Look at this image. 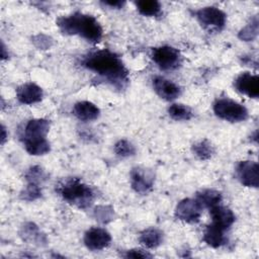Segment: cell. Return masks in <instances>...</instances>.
<instances>
[{"label":"cell","mask_w":259,"mask_h":259,"mask_svg":"<svg viewBox=\"0 0 259 259\" xmlns=\"http://www.w3.org/2000/svg\"><path fill=\"white\" fill-rule=\"evenodd\" d=\"M139 241L142 245L149 249L158 247L163 241V234L156 228H149L144 230L139 237Z\"/></svg>","instance_id":"19"},{"label":"cell","mask_w":259,"mask_h":259,"mask_svg":"<svg viewBox=\"0 0 259 259\" xmlns=\"http://www.w3.org/2000/svg\"><path fill=\"white\" fill-rule=\"evenodd\" d=\"M258 34V19L255 16L251 21L239 31V38L245 41H252Z\"/></svg>","instance_id":"25"},{"label":"cell","mask_w":259,"mask_h":259,"mask_svg":"<svg viewBox=\"0 0 259 259\" xmlns=\"http://www.w3.org/2000/svg\"><path fill=\"white\" fill-rule=\"evenodd\" d=\"M6 139H7L6 128H5V126H4V125H2V126H1V144H2V145L5 143Z\"/></svg>","instance_id":"32"},{"label":"cell","mask_w":259,"mask_h":259,"mask_svg":"<svg viewBox=\"0 0 259 259\" xmlns=\"http://www.w3.org/2000/svg\"><path fill=\"white\" fill-rule=\"evenodd\" d=\"M202 206L198 200L192 198H184L178 202L175 207L176 219L185 223H197L202 213Z\"/></svg>","instance_id":"7"},{"label":"cell","mask_w":259,"mask_h":259,"mask_svg":"<svg viewBox=\"0 0 259 259\" xmlns=\"http://www.w3.org/2000/svg\"><path fill=\"white\" fill-rule=\"evenodd\" d=\"M94 217L98 222L102 224H106L113 220L114 211L111 206L99 205L94 209Z\"/></svg>","instance_id":"28"},{"label":"cell","mask_w":259,"mask_h":259,"mask_svg":"<svg viewBox=\"0 0 259 259\" xmlns=\"http://www.w3.org/2000/svg\"><path fill=\"white\" fill-rule=\"evenodd\" d=\"M153 87L155 92L165 100H174L181 94V89L178 85L162 76H157L153 79Z\"/></svg>","instance_id":"12"},{"label":"cell","mask_w":259,"mask_h":259,"mask_svg":"<svg viewBox=\"0 0 259 259\" xmlns=\"http://www.w3.org/2000/svg\"><path fill=\"white\" fill-rule=\"evenodd\" d=\"M192 151L194 155L200 160H208L214 153V149L212 145L207 140H202L193 144Z\"/></svg>","instance_id":"24"},{"label":"cell","mask_w":259,"mask_h":259,"mask_svg":"<svg viewBox=\"0 0 259 259\" xmlns=\"http://www.w3.org/2000/svg\"><path fill=\"white\" fill-rule=\"evenodd\" d=\"M168 113L175 120H189L192 117L191 109L181 103H174L169 106Z\"/></svg>","instance_id":"23"},{"label":"cell","mask_w":259,"mask_h":259,"mask_svg":"<svg viewBox=\"0 0 259 259\" xmlns=\"http://www.w3.org/2000/svg\"><path fill=\"white\" fill-rule=\"evenodd\" d=\"M105 5L110 6L111 8H121L124 5V1L116 0V1H104L103 2Z\"/></svg>","instance_id":"31"},{"label":"cell","mask_w":259,"mask_h":259,"mask_svg":"<svg viewBox=\"0 0 259 259\" xmlns=\"http://www.w3.org/2000/svg\"><path fill=\"white\" fill-rule=\"evenodd\" d=\"M111 242L110 234L102 228H91L84 235L85 246L92 251L106 248Z\"/></svg>","instance_id":"10"},{"label":"cell","mask_w":259,"mask_h":259,"mask_svg":"<svg viewBox=\"0 0 259 259\" xmlns=\"http://www.w3.org/2000/svg\"><path fill=\"white\" fill-rule=\"evenodd\" d=\"M41 196V189L39 185L33 183H27L25 188L20 193V198L26 201H32Z\"/></svg>","instance_id":"29"},{"label":"cell","mask_w":259,"mask_h":259,"mask_svg":"<svg viewBox=\"0 0 259 259\" xmlns=\"http://www.w3.org/2000/svg\"><path fill=\"white\" fill-rule=\"evenodd\" d=\"M136 5L138 11L144 16H157L161 12V4L156 0H139Z\"/></svg>","instance_id":"22"},{"label":"cell","mask_w":259,"mask_h":259,"mask_svg":"<svg viewBox=\"0 0 259 259\" xmlns=\"http://www.w3.org/2000/svg\"><path fill=\"white\" fill-rule=\"evenodd\" d=\"M57 24L60 30L69 35H80L90 42H98L102 37V27L98 20L89 14L75 12L62 16Z\"/></svg>","instance_id":"2"},{"label":"cell","mask_w":259,"mask_h":259,"mask_svg":"<svg viewBox=\"0 0 259 259\" xmlns=\"http://www.w3.org/2000/svg\"><path fill=\"white\" fill-rule=\"evenodd\" d=\"M20 237L29 243L33 244H45L46 243V237L44 234H41L40 230L36 225L33 223H25L19 232Z\"/></svg>","instance_id":"18"},{"label":"cell","mask_w":259,"mask_h":259,"mask_svg":"<svg viewBox=\"0 0 259 259\" xmlns=\"http://www.w3.org/2000/svg\"><path fill=\"white\" fill-rule=\"evenodd\" d=\"M73 114L82 121H91L98 118L99 108L90 101H79L73 106Z\"/></svg>","instance_id":"16"},{"label":"cell","mask_w":259,"mask_h":259,"mask_svg":"<svg viewBox=\"0 0 259 259\" xmlns=\"http://www.w3.org/2000/svg\"><path fill=\"white\" fill-rule=\"evenodd\" d=\"M213 112L222 119L231 122H239L247 119L248 110L239 102L229 99L221 98L213 103Z\"/></svg>","instance_id":"4"},{"label":"cell","mask_w":259,"mask_h":259,"mask_svg":"<svg viewBox=\"0 0 259 259\" xmlns=\"http://www.w3.org/2000/svg\"><path fill=\"white\" fill-rule=\"evenodd\" d=\"M114 153L121 158H126L135 155L136 148L135 146L128 142L127 140H119L114 145Z\"/></svg>","instance_id":"27"},{"label":"cell","mask_w":259,"mask_h":259,"mask_svg":"<svg viewBox=\"0 0 259 259\" xmlns=\"http://www.w3.org/2000/svg\"><path fill=\"white\" fill-rule=\"evenodd\" d=\"M209 213L211 217V224L224 231H227L236 220L234 212L229 207L221 205V203L209 208Z\"/></svg>","instance_id":"14"},{"label":"cell","mask_w":259,"mask_h":259,"mask_svg":"<svg viewBox=\"0 0 259 259\" xmlns=\"http://www.w3.org/2000/svg\"><path fill=\"white\" fill-rule=\"evenodd\" d=\"M196 199L202 207L211 208L221 203L222 194L220 191L214 189H203L196 193Z\"/></svg>","instance_id":"21"},{"label":"cell","mask_w":259,"mask_h":259,"mask_svg":"<svg viewBox=\"0 0 259 259\" xmlns=\"http://www.w3.org/2000/svg\"><path fill=\"white\" fill-rule=\"evenodd\" d=\"M236 89L250 98H257L259 95V79L257 75L249 72L242 73L235 80Z\"/></svg>","instance_id":"11"},{"label":"cell","mask_w":259,"mask_h":259,"mask_svg":"<svg viewBox=\"0 0 259 259\" xmlns=\"http://www.w3.org/2000/svg\"><path fill=\"white\" fill-rule=\"evenodd\" d=\"M122 256L124 258H151L152 257V255L149 252L144 251L142 249L127 250Z\"/></svg>","instance_id":"30"},{"label":"cell","mask_w":259,"mask_h":259,"mask_svg":"<svg viewBox=\"0 0 259 259\" xmlns=\"http://www.w3.org/2000/svg\"><path fill=\"white\" fill-rule=\"evenodd\" d=\"M23 144L26 152L33 156L45 155L49 153L51 150V145L46 138L35 140H24Z\"/></svg>","instance_id":"20"},{"label":"cell","mask_w":259,"mask_h":259,"mask_svg":"<svg viewBox=\"0 0 259 259\" xmlns=\"http://www.w3.org/2000/svg\"><path fill=\"white\" fill-rule=\"evenodd\" d=\"M196 18L205 28L208 29H222L227 21L226 13L213 6H207L198 9L195 12Z\"/></svg>","instance_id":"6"},{"label":"cell","mask_w":259,"mask_h":259,"mask_svg":"<svg viewBox=\"0 0 259 259\" xmlns=\"http://www.w3.org/2000/svg\"><path fill=\"white\" fill-rule=\"evenodd\" d=\"M83 66L99 75L117 89H121L128 81L127 70L121 59L109 50H98L89 53L82 61Z\"/></svg>","instance_id":"1"},{"label":"cell","mask_w":259,"mask_h":259,"mask_svg":"<svg viewBox=\"0 0 259 259\" xmlns=\"http://www.w3.org/2000/svg\"><path fill=\"white\" fill-rule=\"evenodd\" d=\"M50 131V122L45 118H32L26 122L23 128L22 141L46 138Z\"/></svg>","instance_id":"13"},{"label":"cell","mask_w":259,"mask_h":259,"mask_svg":"<svg viewBox=\"0 0 259 259\" xmlns=\"http://www.w3.org/2000/svg\"><path fill=\"white\" fill-rule=\"evenodd\" d=\"M236 175L239 181L247 187H258L259 166L255 161H241L236 167Z\"/></svg>","instance_id":"9"},{"label":"cell","mask_w":259,"mask_h":259,"mask_svg":"<svg viewBox=\"0 0 259 259\" xmlns=\"http://www.w3.org/2000/svg\"><path fill=\"white\" fill-rule=\"evenodd\" d=\"M225 232L221 228L210 224L208 225L203 233V241L212 248H219L226 243Z\"/></svg>","instance_id":"17"},{"label":"cell","mask_w":259,"mask_h":259,"mask_svg":"<svg viewBox=\"0 0 259 259\" xmlns=\"http://www.w3.org/2000/svg\"><path fill=\"white\" fill-rule=\"evenodd\" d=\"M152 59L163 71L174 70L180 65L181 56L178 50L170 46L155 48L152 52Z\"/></svg>","instance_id":"5"},{"label":"cell","mask_w":259,"mask_h":259,"mask_svg":"<svg viewBox=\"0 0 259 259\" xmlns=\"http://www.w3.org/2000/svg\"><path fill=\"white\" fill-rule=\"evenodd\" d=\"M155 175L145 167H135L131 171V185L138 193H147L154 185Z\"/></svg>","instance_id":"8"},{"label":"cell","mask_w":259,"mask_h":259,"mask_svg":"<svg viewBox=\"0 0 259 259\" xmlns=\"http://www.w3.org/2000/svg\"><path fill=\"white\" fill-rule=\"evenodd\" d=\"M42 89L34 83H25L16 90V97L22 104H33L42 99Z\"/></svg>","instance_id":"15"},{"label":"cell","mask_w":259,"mask_h":259,"mask_svg":"<svg viewBox=\"0 0 259 259\" xmlns=\"http://www.w3.org/2000/svg\"><path fill=\"white\" fill-rule=\"evenodd\" d=\"M59 192L68 203L78 208L89 207L94 200V191L79 178H70L59 187Z\"/></svg>","instance_id":"3"},{"label":"cell","mask_w":259,"mask_h":259,"mask_svg":"<svg viewBox=\"0 0 259 259\" xmlns=\"http://www.w3.org/2000/svg\"><path fill=\"white\" fill-rule=\"evenodd\" d=\"M25 179L27 183H33L39 185L47 179V175L45 170L39 166L30 167L25 173Z\"/></svg>","instance_id":"26"}]
</instances>
